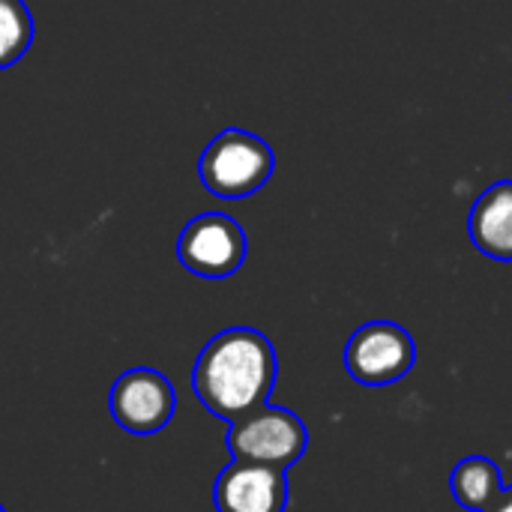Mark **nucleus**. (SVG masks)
<instances>
[{"mask_svg":"<svg viewBox=\"0 0 512 512\" xmlns=\"http://www.w3.org/2000/svg\"><path fill=\"white\" fill-rule=\"evenodd\" d=\"M276 351L270 339L252 327H231L213 336L192 369V387L201 405L234 423L267 405L276 387Z\"/></svg>","mask_w":512,"mask_h":512,"instance_id":"1","label":"nucleus"},{"mask_svg":"<svg viewBox=\"0 0 512 512\" xmlns=\"http://www.w3.org/2000/svg\"><path fill=\"white\" fill-rule=\"evenodd\" d=\"M276 156L270 144L246 129H222L198 159V177L216 198H249L273 177Z\"/></svg>","mask_w":512,"mask_h":512,"instance_id":"2","label":"nucleus"},{"mask_svg":"<svg viewBox=\"0 0 512 512\" xmlns=\"http://www.w3.org/2000/svg\"><path fill=\"white\" fill-rule=\"evenodd\" d=\"M309 447V432L303 420L276 405H261L240 417L228 429V450L237 462H258L288 471L303 459Z\"/></svg>","mask_w":512,"mask_h":512,"instance_id":"3","label":"nucleus"},{"mask_svg":"<svg viewBox=\"0 0 512 512\" xmlns=\"http://www.w3.org/2000/svg\"><path fill=\"white\" fill-rule=\"evenodd\" d=\"M417 360L411 333L393 321L363 324L345 345V369L357 384L384 387L402 381Z\"/></svg>","mask_w":512,"mask_h":512,"instance_id":"4","label":"nucleus"},{"mask_svg":"<svg viewBox=\"0 0 512 512\" xmlns=\"http://www.w3.org/2000/svg\"><path fill=\"white\" fill-rule=\"evenodd\" d=\"M177 258L201 279H228L246 261V231L228 213H201L180 231Z\"/></svg>","mask_w":512,"mask_h":512,"instance_id":"5","label":"nucleus"},{"mask_svg":"<svg viewBox=\"0 0 512 512\" xmlns=\"http://www.w3.org/2000/svg\"><path fill=\"white\" fill-rule=\"evenodd\" d=\"M108 405L114 423L129 435H156L171 423L177 393L162 372L138 366L114 381Z\"/></svg>","mask_w":512,"mask_h":512,"instance_id":"6","label":"nucleus"},{"mask_svg":"<svg viewBox=\"0 0 512 512\" xmlns=\"http://www.w3.org/2000/svg\"><path fill=\"white\" fill-rule=\"evenodd\" d=\"M216 512H285L288 471L258 462H231L213 486Z\"/></svg>","mask_w":512,"mask_h":512,"instance_id":"7","label":"nucleus"},{"mask_svg":"<svg viewBox=\"0 0 512 512\" xmlns=\"http://www.w3.org/2000/svg\"><path fill=\"white\" fill-rule=\"evenodd\" d=\"M468 231L483 255L495 261H512V180L492 183L477 198Z\"/></svg>","mask_w":512,"mask_h":512,"instance_id":"8","label":"nucleus"},{"mask_svg":"<svg viewBox=\"0 0 512 512\" xmlns=\"http://www.w3.org/2000/svg\"><path fill=\"white\" fill-rule=\"evenodd\" d=\"M450 489H453V498L459 501V507L471 512H486L489 504L501 495L504 483H501V471L492 459L468 456L456 465Z\"/></svg>","mask_w":512,"mask_h":512,"instance_id":"9","label":"nucleus"},{"mask_svg":"<svg viewBox=\"0 0 512 512\" xmlns=\"http://www.w3.org/2000/svg\"><path fill=\"white\" fill-rule=\"evenodd\" d=\"M36 36L33 15L24 0H0V69L18 63Z\"/></svg>","mask_w":512,"mask_h":512,"instance_id":"10","label":"nucleus"},{"mask_svg":"<svg viewBox=\"0 0 512 512\" xmlns=\"http://www.w3.org/2000/svg\"><path fill=\"white\" fill-rule=\"evenodd\" d=\"M486 512H512V486L510 489H501V495L489 504Z\"/></svg>","mask_w":512,"mask_h":512,"instance_id":"11","label":"nucleus"},{"mask_svg":"<svg viewBox=\"0 0 512 512\" xmlns=\"http://www.w3.org/2000/svg\"><path fill=\"white\" fill-rule=\"evenodd\" d=\"M0 512H6V507H3V504H0Z\"/></svg>","mask_w":512,"mask_h":512,"instance_id":"12","label":"nucleus"}]
</instances>
